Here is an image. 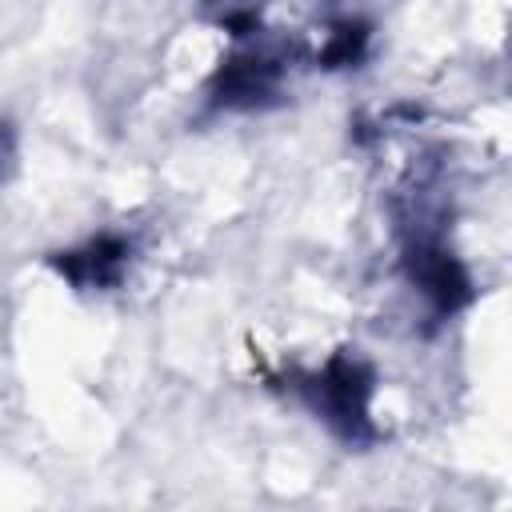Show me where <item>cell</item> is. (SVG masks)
<instances>
[{"instance_id": "obj_2", "label": "cell", "mask_w": 512, "mask_h": 512, "mask_svg": "<svg viewBox=\"0 0 512 512\" xmlns=\"http://www.w3.org/2000/svg\"><path fill=\"white\" fill-rule=\"evenodd\" d=\"M304 56L296 40L272 36L260 28L248 40H232L220 64L204 80V108L208 112H268L284 104L288 72Z\"/></svg>"}, {"instance_id": "obj_1", "label": "cell", "mask_w": 512, "mask_h": 512, "mask_svg": "<svg viewBox=\"0 0 512 512\" xmlns=\"http://www.w3.org/2000/svg\"><path fill=\"white\" fill-rule=\"evenodd\" d=\"M376 364L360 348H336L320 364H292L268 372V388L296 400L332 440L352 452H368L384 440V428L372 412L376 400Z\"/></svg>"}, {"instance_id": "obj_6", "label": "cell", "mask_w": 512, "mask_h": 512, "mask_svg": "<svg viewBox=\"0 0 512 512\" xmlns=\"http://www.w3.org/2000/svg\"><path fill=\"white\" fill-rule=\"evenodd\" d=\"M16 164H20V136H16V124L0 116V188L16 176Z\"/></svg>"}, {"instance_id": "obj_5", "label": "cell", "mask_w": 512, "mask_h": 512, "mask_svg": "<svg viewBox=\"0 0 512 512\" xmlns=\"http://www.w3.org/2000/svg\"><path fill=\"white\" fill-rule=\"evenodd\" d=\"M264 0H204V20L224 28L232 40H248L264 28Z\"/></svg>"}, {"instance_id": "obj_3", "label": "cell", "mask_w": 512, "mask_h": 512, "mask_svg": "<svg viewBox=\"0 0 512 512\" xmlns=\"http://www.w3.org/2000/svg\"><path fill=\"white\" fill-rule=\"evenodd\" d=\"M136 236L124 232V228H100L92 236H84L80 244H68V248H56L44 256L48 272L56 280H64L72 292L80 296H104V292H116L132 264H136Z\"/></svg>"}, {"instance_id": "obj_4", "label": "cell", "mask_w": 512, "mask_h": 512, "mask_svg": "<svg viewBox=\"0 0 512 512\" xmlns=\"http://www.w3.org/2000/svg\"><path fill=\"white\" fill-rule=\"evenodd\" d=\"M372 56V24L364 16H336L324 24L320 44L308 52V64L320 72L360 68Z\"/></svg>"}]
</instances>
